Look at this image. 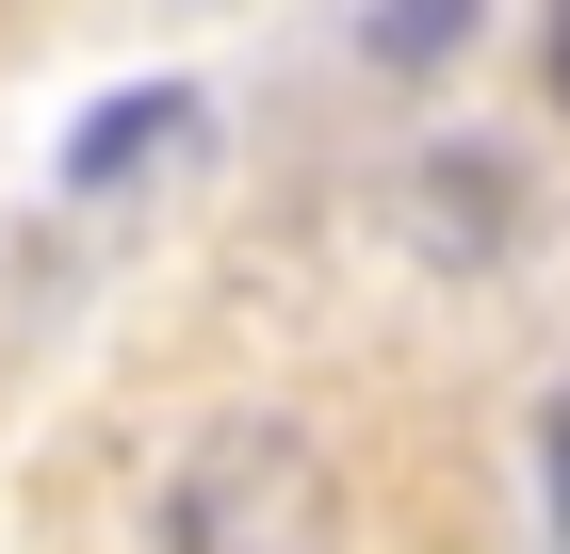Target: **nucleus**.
Instances as JSON below:
<instances>
[{
	"label": "nucleus",
	"mask_w": 570,
	"mask_h": 554,
	"mask_svg": "<svg viewBox=\"0 0 570 554\" xmlns=\"http://www.w3.org/2000/svg\"><path fill=\"white\" fill-rule=\"evenodd\" d=\"M554 82H570V0H554Z\"/></svg>",
	"instance_id": "nucleus-6"
},
{
	"label": "nucleus",
	"mask_w": 570,
	"mask_h": 554,
	"mask_svg": "<svg viewBox=\"0 0 570 554\" xmlns=\"http://www.w3.org/2000/svg\"><path fill=\"white\" fill-rule=\"evenodd\" d=\"M538 457H554V522H570V408H554V440H538Z\"/></svg>",
	"instance_id": "nucleus-5"
},
{
	"label": "nucleus",
	"mask_w": 570,
	"mask_h": 554,
	"mask_svg": "<svg viewBox=\"0 0 570 554\" xmlns=\"http://www.w3.org/2000/svg\"><path fill=\"white\" fill-rule=\"evenodd\" d=\"M473 33H489V0H358V66H392V82L456 66Z\"/></svg>",
	"instance_id": "nucleus-4"
},
{
	"label": "nucleus",
	"mask_w": 570,
	"mask_h": 554,
	"mask_svg": "<svg viewBox=\"0 0 570 554\" xmlns=\"http://www.w3.org/2000/svg\"><path fill=\"white\" fill-rule=\"evenodd\" d=\"M164 147H196V82H131V98H98V115L66 130V196H131Z\"/></svg>",
	"instance_id": "nucleus-2"
},
{
	"label": "nucleus",
	"mask_w": 570,
	"mask_h": 554,
	"mask_svg": "<svg viewBox=\"0 0 570 554\" xmlns=\"http://www.w3.org/2000/svg\"><path fill=\"white\" fill-rule=\"evenodd\" d=\"M505 229H522L505 164H489V147H424V245H440V261H473V245H505Z\"/></svg>",
	"instance_id": "nucleus-3"
},
{
	"label": "nucleus",
	"mask_w": 570,
	"mask_h": 554,
	"mask_svg": "<svg viewBox=\"0 0 570 554\" xmlns=\"http://www.w3.org/2000/svg\"><path fill=\"white\" fill-rule=\"evenodd\" d=\"M309 522H326V473H309V440H294V425H228L213 457L179 473L164 538H179V554H294Z\"/></svg>",
	"instance_id": "nucleus-1"
}]
</instances>
